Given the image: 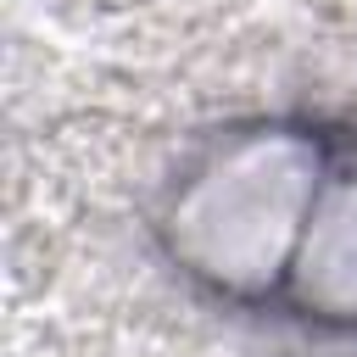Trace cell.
<instances>
[{
	"mask_svg": "<svg viewBox=\"0 0 357 357\" xmlns=\"http://www.w3.org/2000/svg\"><path fill=\"white\" fill-rule=\"evenodd\" d=\"M324 190L318 145L296 128H257L218 145L167 206V245L184 273L251 296L296 268L312 201Z\"/></svg>",
	"mask_w": 357,
	"mask_h": 357,
	"instance_id": "cell-1",
	"label": "cell"
},
{
	"mask_svg": "<svg viewBox=\"0 0 357 357\" xmlns=\"http://www.w3.org/2000/svg\"><path fill=\"white\" fill-rule=\"evenodd\" d=\"M296 301L318 318L357 324V162L324 173V190L312 201L296 268H290Z\"/></svg>",
	"mask_w": 357,
	"mask_h": 357,
	"instance_id": "cell-2",
	"label": "cell"
}]
</instances>
